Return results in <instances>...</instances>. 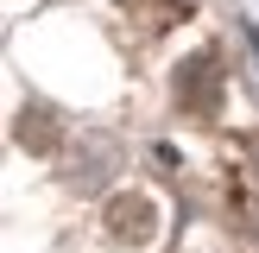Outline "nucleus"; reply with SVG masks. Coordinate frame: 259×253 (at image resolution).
Here are the masks:
<instances>
[{"label": "nucleus", "mask_w": 259, "mask_h": 253, "mask_svg": "<svg viewBox=\"0 0 259 253\" xmlns=\"http://www.w3.org/2000/svg\"><path fill=\"white\" fill-rule=\"evenodd\" d=\"M177 108L215 120V108H222V57L215 51H196L190 63H177Z\"/></svg>", "instance_id": "1"}, {"label": "nucleus", "mask_w": 259, "mask_h": 253, "mask_svg": "<svg viewBox=\"0 0 259 253\" xmlns=\"http://www.w3.org/2000/svg\"><path fill=\"white\" fill-rule=\"evenodd\" d=\"M240 171H234V215H240V228H247V240L259 247V133L253 139H240Z\"/></svg>", "instance_id": "2"}, {"label": "nucleus", "mask_w": 259, "mask_h": 253, "mask_svg": "<svg viewBox=\"0 0 259 253\" xmlns=\"http://www.w3.org/2000/svg\"><path fill=\"white\" fill-rule=\"evenodd\" d=\"M108 228H114V240H133V247H146L152 228H158L152 196H114V202H108Z\"/></svg>", "instance_id": "3"}, {"label": "nucleus", "mask_w": 259, "mask_h": 253, "mask_svg": "<svg viewBox=\"0 0 259 253\" xmlns=\"http://www.w3.org/2000/svg\"><path fill=\"white\" fill-rule=\"evenodd\" d=\"M57 114H51V108H25L19 114V146H32V152H51V146H57Z\"/></svg>", "instance_id": "4"}]
</instances>
